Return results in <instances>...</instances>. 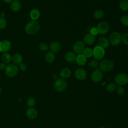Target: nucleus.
Here are the masks:
<instances>
[{
    "label": "nucleus",
    "mask_w": 128,
    "mask_h": 128,
    "mask_svg": "<svg viewBox=\"0 0 128 128\" xmlns=\"http://www.w3.org/2000/svg\"><path fill=\"white\" fill-rule=\"evenodd\" d=\"M40 28V26L38 22L35 20H32L26 24L25 27V31L28 34L32 35L37 33Z\"/></svg>",
    "instance_id": "obj_1"
},
{
    "label": "nucleus",
    "mask_w": 128,
    "mask_h": 128,
    "mask_svg": "<svg viewBox=\"0 0 128 128\" xmlns=\"http://www.w3.org/2000/svg\"><path fill=\"white\" fill-rule=\"evenodd\" d=\"M114 62L110 59H104L100 63V69L104 72H108L112 70L114 68Z\"/></svg>",
    "instance_id": "obj_2"
},
{
    "label": "nucleus",
    "mask_w": 128,
    "mask_h": 128,
    "mask_svg": "<svg viewBox=\"0 0 128 128\" xmlns=\"http://www.w3.org/2000/svg\"><path fill=\"white\" fill-rule=\"evenodd\" d=\"M67 87V82L64 79L60 78L56 80L54 83V89L58 92H62L64 91Z\"/></svg>",
    "instance_id": "obj_3"
},
{
    "label": "nucleus",
    "mask_w": 128,
    "mask_h": 128,
    "mask_svg": "<svg viewBox=\"0 0 128 128\" xmlns=\"http://www.w3.org/2000/svg\"><path fill=\"white\" fill-rule=\"evenodd\" d=\"M122 40L121 34L116 32H112L109 36L110 42L114 46L118 45Z\"/></svg>",
    "instance_id": "obj_4"
},
{
    "label": "nucleus",
    "mask_w": 128,
    "mask_h": 128,
    "mask_svg": "<svg viewBox=\"0 0 128 128\" xmlns=\"http://www.w3.org/2000/svg\"><path fill=\"white\" fill-rule=\"evenodd\" d=\"M114 80L120 86L125 85L128 83V75L124 73H120L116 76Z\"/></svg>",
    "instance_id": "obj_5"
},
{
    "label": "nucleus",
    "mask_w": 128,
    "mask_h": 128,
    "mask_svg": "<svg viewBox=\"0 0 128 128\" xmlns=\"http://www.w3.org/2000/svg\"><path fill=\"white\" fill-rule=\"evenodd\" d=\"M6 74L10 78L14 77L18 72V68L14 64H10L6 68Z\"/></svg>",
    "instance_id": "obj_6"
},
{
    "label": "nucleus",
    "mask_w": 128,
    "mask_h": 128,
    "mask_svg": "<svg viewBox=\"0 0 128 128\" xmlns=\"http://www.w3.org/2000/svg\"><path fill=\"white\" fill-rule=\"evenodd\" d=\"M96 28L99 34H104L108 32L109 30V24L106 21H102L98 24Z\"/></svg>",
    "instance_id": "obj_7"
},
{
    "label": "nucleus",
    "mask_w": 128,
    "mask_h": 128,
    "mask_svg": "<svg viewBox=\"0 0 128 128\" xmlns=\"http://www.w3.org/2000/svg\"><path fill=\"white\" fill-rule=\"evenodd\" d=\"M105 54V51L104 48L101 46H96L93 50V56L94 58L97 60H100L102 59Z\"/></svg>",
    "instance_id": "obj_8"
},
{
    "label": "nucleus",
    "mask_w": 128,
    "mask_h": 128,
    "mask_svg": "<svg viewBox=\"0 0 128 128\" xmlns=\"http://www.w3.org/2000/svg\"><path fill=\"white\" fill-rule=\"evenodd\" d=\"M73 50L74 52L78 54H81L82 53L85 48L84 43L82 40L76 41L73 46Z\"/></svg>",
    "instance_id": "obj_9"
},
{
    "label": "nucleus",
    "mask_w": 128,
    "mask_h": 128,
    "mask_svg": "<svg viewBox=\"0 0 128 128\" xmlns=\"http://www.w3.org/2000/svg\"><path fill=\"white\" fill-rule=\"evenodd\" d=\"M103 78V74L100 70H96L92 72L91 74V79L94 82H98L102 80Z\"/></svg>",
    "instance_id": "obj_10"
},
{
    "label": "nucleus",
    "mask_w": 128,
    "mask_h": 128,
    "mask_svg": "<svg viewBox=\"0 0 128 128\" xmlns=\"http://www.w3.org/2000/svg\"><path fill=\"white\" fill-rule=\"evenodd\" d=\"M74 74L76 78L80 80H84L87 76L86 71L84 68H82L76 69V70Z\"/></svg>",
    "instance_id": "obj_11"
},
{
    "label": "nucleus",
    "mask_w": 128,
    "mask_h": 128,
    "mask_svg": "<svg viewBox=\"0 0 128 128\" xmlns=\"http://www.w3.org/2000/svg\"><path fill=\"white\" fill-rule=\"evenodd\" d=\"M11 43L10 41L4 40L0 42V51L6 52L10 50L11 48Z\"/></svg>",
    "instance_id": "obj_12"
},
{
    "label": "nucleus",
    "mask_w": 128,
    "mask_h": 128,
    "mask_svg": "<svg viewBox=\"0 0 128 128\" xmlns=\"http://www.w3.org/2000/svg\"><path fill=\"white\" fill-rule=\"evenodd\" d=\"M84 42L86 44H92L96 41V38L94 36L90 34H86L84 37Z\"/></svg>",
    "instance_id": "obj_13"
},
{
    "label": "nucleus",
    "mask_w": 128,
    "mask_h": 128,
    "mask_svg": "<svg viewBox=\"0 0 128 128\" xmlns=\"http://www.w3.org/2000/svg\"><path fill=\"white\" fill-rule=\"evenodd\" d=\"M50 48L52 52H57L60 50L61 48V44L58 42L54 41L50 44Z\"/></svg>",
    "instance_id": "obj_14"
},
{
    "label": "nucleus",
    "mask_w": 128,
    "mask_h": 128,
    "mask_svg": "<svg viewBox=\"0 0 128 128\" xmlns=\"http://www.w3.org/2000/svg\"><path fill=\"white\" fill-rule=\"evenodd\" d=\"M65 60L69 62H73L76 60V56L75 52H68L64 56Z\"/></svg>",
    "instance_id": "obj_15"
},
{
    "label": "nucleus",
    "mask_w": 128,
    "mask_h": 128,
    "mask_svg": "<svg viewBox=\"0 0 128 128\" xmlns=\"http://www.w3.org/2000/svg\"><path fill=\"white\" fill-rule=\"evenodd\" d=\"M26 114L28 118L30 119H34L37 116L38 112L36 109L31 108L27 110Z\"/></svg>",
    "instance_id": "obj_16"
},
{
    "label": "nucleus",
    "mask_w": 128,
    "mask_h": 128,
    "mask_svg": "<svg viewBox=\"0 0 128 128\" xmlns=\"http://www.w3.org/2000/svg\"><path fill=\"white\" fill-rule=\"evenodd\" d=\"M76 60L78 65L82 66L84 65L86 62L87 59L83 54H80L76 56Z\"/></svg>",
    "instance_id": "obj_17"
},
{
    "label": "nucleus",
    "mask_w": 128,
    "mask_h": 128,
    "mask_svg": "<svg viewBox=\"0 0 128 128\" xmlns=\"http://www.w3.org/2000/svg\"><path fill=\"white\" fill-rule=\"evenodd\" d=\"M71 75V71L68 68H64L62 69L60 74V76L62 78L64 79L68 78Z\"/></svg>",
    "instance_id": "obj_18"
},
{
    "label": "nucleus",
    "mask_w": 128,
    "mask_h": 128,
    "mask_svg": "<svg viewBox=\"0 0 128 128\" xmlns=\"http://www.w3.org/2000/svg\"><path fill=\"white\" fill-rule=\"evenodd\" d=\"M98 44L103 48H107L110 45V42L106 38L102 37L98 40Z\"/></svg>",
    "instance_id": "obj_19"
},
{
    "label": "nucleus",
    "mask_w": 128,
    "mask_h": 128,
    "mask_svg": "<svg viewBox=\"0 0 128 128\" xmlns=\"http://www.w3.org/2000/svg\"><path fill=\"white\" fill-rule=\"evenodd\" d=\"M12 60L14 64H20L22 62V57L21 54L16 53L13 55Z\"/></svg>",
    "instance_id": "obj_20"
},
{
    "label": "nucleus",
    "mask_w": 128,
    "mask_h": 128,
    "mask_svg": "<svg viewBox=\"0 0 128 128\" xmlns=\"http://www.w3.org/2000/svg\"><path fill=\"white\" fill-rule=\"evenodd\" d=\"M20 8H21V4L18 0H14L11 4L10 8L14 12L18 11L20 10Z\"/></svg>",
    "instance_id": "obj_21"
},
{
    "label": "nucleus",
    "mask_w": 128,
    "mask_h": 128,
    "mask_svg": "<svg viewBox=\"0 0 128 128\" xmlns=\"http://www.w3.org/2000/svg\"><path fill=\"white\" fill-rule=\"evenodd\" d=\"M55 59V56L54 53L52 52H48L45 56V60L48 63L51 64L54 62Z\"/></svg>",
    "instance_id": "obj_22"
},
{
    "label": "nucleus",
    "mask_w": 128,
    "mask_h": 128,
    "mask_svg": "<svg viewBox=\"0 0 128 128\" xmlns=\"http://www.w3.org/2000/svg\"><path fill=\"white\" fill-rule=\"evenodd\" d=\"M40 16V12L39 10L36 8H34L30 12V18L33 20H37Z\"/></svg>",
    "instance_id": "obj_23"
},
{
    "label": "nucleus",
    "mask_w": 128,
    "mask_h": 128,
    "mask_svg": "<svg viewBox=\"0 0 128 128\" xmlns=\"http://www.w3.org/2000/svg\"><path fill=\"white\" fill-rule=\"evenodd\" d=\"M2 60L4 64H8L11 62V55L8 53H4L2 56Z\"/></svg>",
    "instance_id": "obj_24"
},
{
    "label": "nucleus",
    "mask_w": 128,
    "mask_h": 128,
    "mask_svg": "<svg viewBox=\"0 0 128 128\" xmlns=\"http://www.w3.org/2000/svg\"><path fill=\"white\" fill-rule=\"evenodd\" d=\"M120 7L123 11L127 10H128V0H120Z\"/></svg>",
    "instance_id": "obj_25"
},
{
    "label": "nucleus",
    "mask_w": 128,
    "mask_h": 128,
    "mask_svg": "<svg viewBox=\"0 0 128 128\" xmlns=\"http://www.w3.org/2000/svg\"><path fill=\"white\" fill-rule=\"evenodd\" d=\"M116 88V84L113 82L109 83L106 86V90L109 92H112Z\"/></svg>",
    "instance_id": "obj_26"
},
{
    "label": "nucleus",
    "mask_w": 128,
    "mask_h": 128,
    "mask_svg": "<svg viewBox=\"0 0 128 128\" xmlns=\"http://www.w3.org/2000/svg\"><path fill=\"white\" fill-rule=\"evenodd\" d=\"M82 54L86 58H90L93 55V50L89 48H86L84 49L82 52Z\"/></svg>",
    "instance_id": "obj_27"
},
{
    "label": "nucleus",
    "mask_w": 128,
    "mask_h": 128,
    "mask_svg": "<svg viewBox=\"0 0 128 128\" xmlns=\"http://www.w3.org/2000/svg\"><path fill=\"white\" fill-rule=\"evenodd\" d=\"M104 16V12L101 10H97L94 13V17L96 19H100Z\"/></svg>",
    "instance_id": "obj_28"
},
{
    "label": "nucleus",
    "mask_w": 128,
    "mask_h": 128,
    "mask_svg": "<svg viewBox=\"0 0 128 128\" xmlns=\"http://www.w3.org/2000/svg\"><path fill=\"white\" fill-rule=\"evenodd\" d=\"M120 22L124 26H128V15L122 16L120 18Z\"/></svg>",
    "instance_id": "obj_29"
},
{
    "label": "nucleus",
    "mask_w": 128,
    "mask_h": 128,
    "mask_svg": "<svg viewBox=\"0 0 128 128\" xmlns=\"http://www.w3.org/2000/svg\"><path fill=\"white\" fill-rule=\"evenodd\" d=\"M98 62L95 60H92L90 61V62H88V65H89L90 67L92 68H96L98 66Z\"/></svg>",
    "instance_id": "obj_30"
},
{
    "label": "nucleus",
    "mask_w": 128,
    "mask_h": 128,
    "mask_svg": "<svg viewBox=\"0 0 128 128\" xmlns=\"http://www.w3.org/2000/svg\"><path fill=\"white\" fill-rule=\"evenodd\" d=\"M39 48L42 51H46L48 48V46L47 44L45 42H42L39 44Z\"/></svg>",
    "instance_id": "obj_31"
},
{
    "label": "nucleus",
    "mask_w": 128,
    "mask_h": 128,
    "mask_svg": "<svg viewBox=\"0 0 128 128\" xmlns=\"http://www.w3.org/2000/svg\"><path fill=\"white\" fill-rule=\"evenodd\" d=\"M122 40L124 44L128 45V33H124L122 35Z\"/></svg>",
    "instance_id": "obj_32"
},
{
    "label": "nucleus",
    "mask_w": 128,
    "mask_h": 128,
    "mask_svg": "<svg viewBox=\"0 0 128 128\" xmlns=\"http://www.w3.org/2000/svg\"><path fill=\"white\" fill-rule=\"evenodd\" d=\"M6 22L5 19L3 18H0V29H3L6 28Z\"/></svg>",
    "instance_id": "obj_33"
},
{
    "label": "nucleus",
    "mask_w": 128,
    "mask_h": 128,
    "mask_svg": "<svg viewBox=\"0 0 128 128\" xmlns=\"http://www.w3.org/2000/svg\"><path fill=\"white\" fill-rule=\"evenodd\" d=\"M27 105L30 107H32L35 104V100L32 98H30L26 102Z\"/></svg>",
    "instance_id": "obj_34"
},
{
    "label": "nucleus",
    "mask_w": 128,
    "mask_h": 128,
    "mask_svg": "<svg viewBox=\"0 0 128 128\" xmlns=\"http://www.w3.org/2000/svg\"><path fill=\"white\" fill-rule=\"evenodd\" d=\"M124 89L123 87L120 86L116 89V92L119 95H122L124 93Z\"/></svg>",
    "instance_id": "obj_35"
},
{
    "label": "nucleus",
    "mask_w": 128,
    "mask_h": 128,
    "mask_svg": "<svg viewBox=\"0 0 128 128\" xmlns=\"http://www.w3.org/2000/svg\"><path fill=\"white\" fill-rule=\"evenodd\" d=\"M90 34H92V35L93 36H95V35H96L98 34V30L96 29V28H92L90 29Z\"/></svg>",
    "instance_id": "obj_36"
},
{
    "label": "nucleus",
    "mask_w": 128,
    "mask_h": 128,
    "mask_svg": "<svg viewBox=\"0 0 128 128\" xmlns=\"http://www.w3.org/2000/svg\"><path fill=\"white\" fill-rule=\"evenodd\" d=\"M20 68L22 70V71H24V70H26L27 68V66L26 65V64H24V63H21L20 64Z\"/></svg>",
    "instance_id": "obj_37"
},
{
    "label": "nucleus",
    "mask_w": 128,
    "mask_h": 128,
    "mask_svg": "<svg viewBox=\"0 0 128 128\" xmlns=\"http://www.w3.org/2000/svg\"><path fill=\"white\" fill-rule=\"evenodd\" d=\"M6 66L4 64V63H0V70H3L4 69H6Z\"/></svg>",
    "instance_id": "obj_38"
},
{
    "label": "nucleus",
    "mask_w": 128,
    "mask_h": 128,
    "mask_svg": "<svg viewBox=\"0 0 128 128\" xmlns=\"http://www.w3.org/2000/svg\"><path fill=\"white\" fill-rule=\"evenodd\" d=\"M12 0H4V2H6V4H10V3Z\"/></svg>",
    "instance_id": "obj_39"
},
{
    "label": "nucleus",
    "mask_w": 128,
    "mask_h": 128,
    "mask_svg": "<svg viewBox=\"0 0 128 128\" xmlns=\"http://www.w3.org/2000/svg\"><path fill=\"white\" fill-rule=\"evenodd\" d=\"M5 16V14L4 12H2L1 14V18H4V17Z\"/></svg>",
    "instance_id": "obj_40"
},
{
    "label": "nucleus",
    "mask_w": 128,
    "mask_h": 128,
    "mask_svg": "<svg viewBox=\"0 0 128 128\" xmlns=\"http://www.w3.org/2000/svg\"><path fill=\"white\" fill-rule=\"evenodd\" d=\"M53 78L54 79V80H57L58 78H57V76L56 75V74H54V76H53Z\"/></svg>",
    "instance_id": "obj_41"
},
{
    "label": "nucleus",
    "mask_w": 128,
    "mask_h": 128,
    "mask_svg": "<svg viewBox=\"0 0 128 128\" xmlns=\"http://www.w3.org/2000/svg\"><path fill=\"white\" fill-rule=\"evenodd\" d=\"M99 128H105V127H104V126H100V127Z\"/></svg>",
    "instance_id": "obj_42"
},
{
    "label": "nucleus",
    "mask_w": 128,
    "mask_h": 128,
    "mask_svg": "<svg viewBox=\"0 0 128 128\" xmlns=\"http://www.w3.org/2000/svg\"><path fill=\"white\" fill-rule=\"evenodd\" d=\"M126 50H127V52H128V48H126Z\"/></svg>",
    "instance_id": "obj_43"
},
{
    "label": "nucleus",
    "mask_w": 128,
    "mask_h": 128,
    "mask_svg": "<svg viewBox=\"0 0 128 128\" xmlns=\"http://www.w3.org/2000/svg\"><path fill=\"white\" fill-rule=\"evenodd\" d=\"M1 88H0V93H1Z\"/></svg>",
    "instance_id": "obj_44"
},
{
    "label": "nucleus",
    "mask_w": 128,
    "mask_h": 128,
    "mask_svg": "<svg viewBox=\"0 0 128 128\" xmlns=\"http://www.w3.org/2000/svg\"></svg>",
    "instance_id": "obj_45"
}]
</instances>
